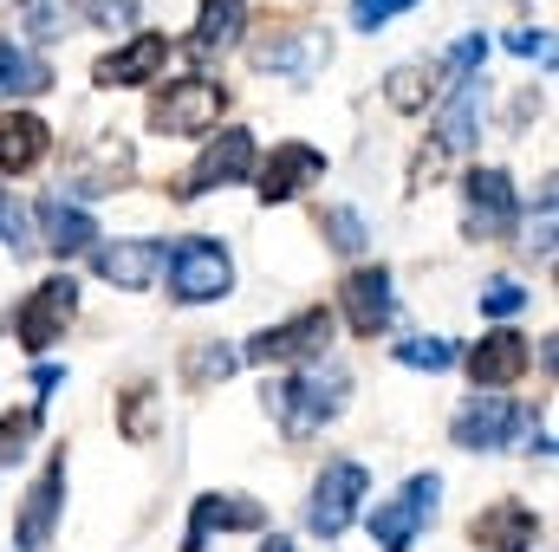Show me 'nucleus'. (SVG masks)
Wrapping results in <instances>:
<instances>
[{"mask_svg": "<svg viewBox=\"0 0 559 552\" xmlns=\"http://www.w3.org/2000/svg\"><path fill=\"white\" fill-rule=\"evenodd\" d=\"M261 552H293V540H280V533H274V540H267Z\"/></svg>", "mask_w": 559, "mask_h": 552, "instance_id": "nucleus-38", "label": "nucleus"}, {"mask_svg": "<svg viewBox=\"0 0 559 552\" xmlns=\"http://www.w3.org/2000/svg\"><path fill=\"white\" fill-rule=\"evenodd\" d=\"M241 176H254V137L248 131H222V137L189 163V176L176 182V202H189V195H202L215 182H241Z\"/></svg>", "mask_w": 559, "mask_h": 552, "instance_id": "nucleus-8", "label": "nucleus"}, {"mask_svg": "<svg viewBox=\"0 0 559 552\" xmlns=\"http://www.w3.org/2000/svg\"><path fill=\"white\" fill-rule=\"evenodd\" d=\"M235 364H241L235 345H202V358H189V377H195V384H215V377H228Z\"/></svg>", "mask_w": 559, "mask_h": 552, "instance_id": "nucleus-30", "label": "nucleus"}, {"mask_svg": "<svg viewBox=\"0 0 559 552\" xmlns=\"http://www.w3.org/2000/svg\"><path fill=\"white\" fill-rule=\"evenodd\" d=\"M534 358H527V338L521 332H488L475 351H468V377L488 391V384H514L521 371H527Z\"/></svg>", "mask_w": 559, "mask_h": 552, "instance_id": "nucleus-17", "label": "nucleus"}, {"mask_svg": "<svg viewBox=\"0 0 559 552\" xmlns=\"http://www.w3.org/2000/svg\"><path fill=\"white\" fill-rule=\"evenodd\" d=\"M33 429H39V410L0 416V468H7V461H20V448L33 442Z\"/></svg>", "mask_w": 559, "mask_h": 552, "instance_id": "nucleus-29", "label": "nucleus"}, {"mask_svg": "<svg viewBox=\"0 0 559 552\" xmlns=\"http://www.w3.org/2000/svg\"><path fill=\"white\" fill-rule=\"evenodd\" d=\"M46 149H52V131H46L39 118H26V111H7V118H0V169H7V176L39 169Z\"/></svg>", "mask_w": 559, "mask_h": 552, "instance_id": "nucleus-19", "label": "nucleus"}, {"mask_svg": "<svg viewBox=\"0 0 559 552\" xmlns=\"http://www.w3.org/2000/svg\"><path fill=\"white\" fill-rule=\"evenodd\" d=\"M163 254H169L163 241H111V248H92V267H98V279H111L124 292H143L163 274Z\"/></svg>", "mask_w": 559, "mask_h": 552, "instance_id": "nucleus-12", "label": "nucleus"}, {"mask_svg": "<svg viewBox=\"0 0 559 552\" xmlns=\"http://www.w3.org/2000/svg\"><path fill=\"white\" fill-rule=\"evenodd\" d=\"M72 0H20V33L26 39H66Z\"/></svg>", "mask_w": 559, "mask_h": 552, "instance_id": "nucleus-24", "label": "nucleus"}, {"mask_svg": "<svg viewBox=\"0 0 559 552\" xmlns=\"http://www.w3.org/2000/svg\"><path fill=\"white\" fill-rule=\"evenodd\" d=\"M325 235H332L345 254H352V248H365V221H358L352 208H332V215H325Z\"/></svg>", "mask_w": 559, "mask_h": 552, "instance_id": "nucleus-34", "label": "nucleus"}, {"mask_svg": "<svg viewBox=\"0 0 559 552\" xmlns=\"http://www.w3.org/2000/svg\"><path fill=\"white\" fill-rule=\"evenodd\" d=\"M241 26H248V0H202V13H195V46H202V52H222V46L241 39Z\"/></svg>", "mask_w": 559, "mask_h": 552, "instance_id": "nucleus-23", "label": "nucleus"}, {"mask_svg": "<svg viewBox=\"0 0 559 552\" xmlns=\"http://www.w3.org/2000/svg\"><path fill=\"white\" fill-rule=\"evenodd\" d=\"M222 105H228L222 85H209V79H182V85H169V92L150 105V124H156V131H176V137H202V131L222 124Z\"/></svg>", "mask_w": 559, "mask_h": 552, "instance_id": "nucleus-4", "label": "nucleus"}, {"mask_svg": "<svg viewBox=\"0 0 559 552\" xmlns=\"http://www.w3.org/2000/svg\"><path fill=\"white\" fill-rule=\"evenodd\" d=\"M228 286H235V261H228L222 241H209V235L176 241V254H169V299L176 305H209Z\"/></svg>", "mask_w": 559, "mask_h": 552, "instance_id": "nucleus-2", "label": "nucleus"}, {"mask_svg": "<svg viewBox=\"0 0 559 552\" xmlns=\"http://www.w3.org/2000/svg\"><path fill=\"white\" fill-rule=\"evenodd\" d=\"M442 149H468L475 143V85H455L449 111H442V131H436Z\"/></svg>", "mask_w": 559, "mask_h": 552, "instance_id": "nucleus-25", "label": "nucleus"}, {"mask_svg": "<svg viewBox=\"0 0 559 552\" xmlns=\"http://www.w3.org/2000/svg\"><path fill=\"white\" fill-rule=\"evenodd\" d=\"M521 305H527V292H521L514 279H488V286H481V312H495V319H514Z\"/></svg>", "mask_w": 559, "mask_h": 552, "instance_id": "nucleus-31", "label": "nucleus"}, {"mask_svg": "<svg viewBox=\"0 0 559 552\" xmlns=\"http://www.w3.org/2000/svg\"><path fill=\"white\" fill-rule=\"evenodd\" d=\"M46 85H52L46 59L26 52V46H13V39H0V98H33V92H46Z\"/></svg>", "mask_w": 559, "mask_h": 552, "instance_id": "nucleus-22", "label": "nucleus"}, {"mask_svg": "<svg viewBox=\"0 0 559 552\" xmlns=\"http://www.w3.org/2000/svg\"><path fill=\"white\" fill-rule=\"evenodd\" d=\"M521 404H508V397H475V404H462L455 422H449V435H455V448H481V455H495V448H508L514 435H521Z\"/></svg>", "mask_w": 559, "mask_h": 552, "instance_id": "nucleus-7", "label": "nucleus"}, {"mask_svg": "<svg viewBox=\"0 0 559 552\" xmlns=\"http://www.w3.org/2000/svg\"><path fill=\"white\" fill-rule=\"evenodd\" d=\"M345 391H352L345 364H325V358H312V364H306L293 384L267 391V404L280 410V422H286L293 435H306V429H319V422H332V416H338Z\"/></svg>", "mask_w": 559, "mask_h": 552, "instance_id": "nucleus-1", "label": "nucleus"}, {"mask_svg": "<svg viewBox=\"0 0 559 552\" xmlns=\"http://www.w3.org/2000/svg\"><path fill=\"white\" fill-rule=\"evenodd\" d=\"M365 488H371V475H365L358 461H325V475L312 481L306 527H312L319 540H338V533L358 520V501H365Z\"/></svg>", "mask_w": 559, "mask_h": 552, "instance_id": "nucleus-3", "label": "nucleus"}, {"mask_svg": "<svg viewBox=\"0 0 559 552\" xmlns=\"http://www.w3.org/2000/svg\"><path fill=\"white\" fill-rule=\"evenodd\" d=\"M72 312H79V286L59 274V279H46L26 305H20V345L26 351H46L66 325H72Z\"/></svg>", "mask_w": 559, "mask_h": 552, "instance_id": "nucleus-9", "label": "nucleus"}, {"mask_svg": "<svg viewBox=\"0 0 559 552\" xmlns=\"http://www.w3.org/2000/svg\"><path fill=\"white\" fill-rule=\"evenodd\" d=\"M417 0H352V26H384V20H397V13H411Z\"/></svg>", "mask_w": 559, "mask_h": 552, "instance_id": "nucleus-32", "label": "nucleus"}, {"mask_svg": "<svg viewBox=\"0 0 559 552\" xmlns=\"http://www.w3.org/2000/svg\"><path fill=\"white\" fill-rule=\"evenodd\" d=\"M325 176V156L312 149V143H274V156H267V169H261V202H293L306 182H319Z\"/></svg>", "mask_w": 559, "mask_h": 552, "instance_id": "nucleus-13", "label": "nucleus"}, {"mask_svg": "<svg viewBox=\"0 0 559 552\" xmlns=\"http://www.w3.org/2000/svg\"><path fill=\"white\" fill-rule=\"evenodd\" d=\"M254 72H286V79H312V65L325 59V39L319 33H274L267 46L248 52Z\"/></svg>", "mask_w": 559, "mask_h": 552, "instance_id": "nucleus-20", "label": "nucleus"}, {"mask_svg": "<svg viewBox=\"0 0 559 552\" xmlns=\"http://www.w3.org/2000/svg\"><path fill=\"white\" fill-rule=\"evenodd\" d=\"M514 221V182L501 169H468V228L501 235Z\"/></svg>", "mask_w": 559, "mask_h": 552, "instance_id": "nucleus-18", "label": "nucleus"}, {"mask_svg": "<svg viewBox=\"0 0 559 552\" xmlns=\"http://www.w3.org/2000/svg\"><path fill=\"white\" fill-rule=\"evenodd\" d=\"M384 92H391L397 111H423V105H429V72H423V65H397V72L384 79Z\"/></svg>", "mask_w": 559, "mask_h": 552, "instance_id": "nucleus-26", "label": "nucleus"}, {"mask_svg": "<svg viewBox=\"0 0 559 552\" xmlns=\"http://www.w3.org/2000/svg\"><path fill=\"white\" fill-rule=\"evenodd\" d=\"M59 501H66V455H52V461H46V475L33 481L26 514H20V527H13V547H20V552L46 547V540H52V520H59Z\"/></svg>", "mask_w": 559, "mask_h": 552, "instance_id": "nucleus-11", "label": "nucleus"}, {"mask_svg": "<svg viewBox=\"0 0 559 552\" xmlns=\"http://www.w3.org/2000/svg\"><path fill=\"white\" fill-rule=\"evenodd\" d=\"M436 501H442V481H436V475H411L404 494H397L391 507L371 514V540H378L384 552H411L417 547V527L436 514Z\"/></svg>", "mask_w": 559, "mask_h": 552, "instance_id": "nucleus-5", "label": "nucleus"}, {"mask_svg": "<svg viewBox=\"0 0 559 552\" xmlns=\"http://www.w3.org/2000/svg\"><path fill=\"white\" fill-rule=\"evenodd\" d=\"M481 52H488V39H481V33H468V39L449 52V72H455V79H468V72L481 65Z\"/></svg>", "mask_w": 559, "mask_h": 552, "instance_id": "nucleus-35", "label": "nucleus"}, {"mask_svg": "<svg viewBox=\"0 0 559 552\" xmlns=\"http://www.w3.org/2000/svg\"><path fill=\"white\" fill-rule=\"evenodd\" d=\"M0 241H7L13 254H33V248H26V215H20V202H13L7 189H0Z\"/></svg>", "mask_w": 559, "mask_h": 552, "instance_id": "nucleus-33", "label": "nucleus"}, {"mask_svg": "<svg viewBox=\"0 0 559 552\" xmlns=\"http://www.w3.org/2000/svg\"><path fill=\"white\" fill-rule=\"evenodd\" d=\"M397 364H411V371H449L455 345L449 338H411V345H397Z\"/></svg>", "mask_w": 559, "mask_h": 552, "instance_id": "nucleus-27", "label": "nucleus"}, {"mask_svg": "<svg viewBox=\"0 0 559 552\" xmlns=\"http://www.w3.org/2000/svg\"><path fill=\"white\" fill-rule=\"evenodd\" d=\"M39 235H46L52 254H85V248H98V221H92L79 202H66V195H46V202H39Z\"/></svg>", "mask_w": 559, "mask_h": 552, "instance_id": "nucleus-16", "label": "nucleus"}, {"mask_svg": "<svg viewBox=\"0 0 559 552\" xmlns=\"http://www.w3.org/2000/svg\"><path fill=\"white\" fill-rule=\"evenodd\" d=\"M261 520H267V514H261L248 494H202V501H195L189 547H182V552H202V540H209L215 527H222V533H235V527H261Z\"/></svg>", "mask_w": 559, "mask_h": 552, "instance_id": "nucleus-21", "label": "nucleus"}, {"mask_svg": "<svg viewBox=\"0 0 559 552\" xmlns=\"http://www.w3.org/2000/svg\"><path fill=\"white\" fill-rule=\"evenodd\" d=\"M508 46H514L521 59H554V46H547V33H534V26H521V33H508Z\"/></svg>", "mask_w": 559, "mask_h": 552, "instance_id": "nucleus-36", "label": "nucleus"}, {"mask_svg": "<svg viewBox=\"0 0 559 552\" xmlns=\"http://www.w3.org/2000/svg\"><path fill=\"white\" fill-rule=\"evenodd\" d=\"M124 435H150V391H131V410H124Z\"/></svg>", "mask_w": 559, "mask_h": 552, "instance_id": "nucleus-37", "label": "nucleus"}, {"mask_svg": "<svg viewBox=\"0 0 559 552\" xmlns=\"http://www.w3.org/2000/svg\"><path fill=\"white\" fill-rule=\"evenodd\" d=\"M325 345H332V312L325 305H312V312H299V319H286L274 332H261V338H248V364H280V358H325Z\"/></svg>", "mask_w": 559, "mask_h": 552, "instance_id": "nucleus-6", "label": "nucleus"}, {"mask_svg": "<svg viewBox=\"0 0 559 552\" xmlns=\"http://www.w3.org/2000/svg\"><path fill=\"white\" fill-rule=\"evenodd\" d=\"M540 540V520H534V507H521V501H495V507H481V520H475V547L481 552H534Z\"/></svg>", "mask_w": 559, "mask_h": 552, "instance_id": "nucleus-15", "label": "nucleus"}, {"mask_svg": "<svg viewBox=\"0 0 559 552\" xmlns=\"http://www.w3.org/2000/svg\"><path fill=\"white\" fill-rule=\"evenodd\" d=\"M163 59H169V39H163V33H138L131 46L105 52V59L92 65V79H98V85H150V79L163 72Z\"/></svg>", "mask_w": 559, "mask_h": 552, "instance_id": "nucleus-14", "label": "nucleus"}, {"mask_svg": "<svg viewBox=\"0 0 559 552\" xmlns=\"http://www.w3.org/2000/svg\"><path fill=\"white\" fill-rule=\"evenodd\" d=\"M79 7H85V20L105 26V33H131L138 13H143V0H79Z\"/></svg>", "mask_w": 559, "mask_h": 552, "instance_id": "nucleus-28", "label": "nucleus"}, {"mask_svg": "<svg viewBox=\"0 0 559 552\" xmlns=\"http://www.w3.org/2000/svg\"><path fill=\"white\" fill-rule=\"evenodd\" d=\"M338 299H345V319H352L358 338H378L397 319V299H391V274L384 267H358V274L338 286Z\"/></svg>", "mask_w": 559, "mask_h": 552, "instance_id": "nucleus-10", "label": "nucleus"}]
</instances>
